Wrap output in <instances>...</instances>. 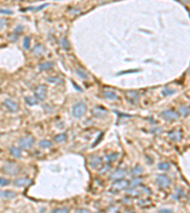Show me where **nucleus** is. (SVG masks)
<instances>
[{
  "label": "nucleus",
  "mask_w": 190,
  "mask_h": 213,
  "mask_svg": "<svg viewBox=\"0 0 190 213\" xmlns=\"http://www.w3.org/2000/svg\"><path fill=\"white\" fill-rule=\"evenodd\" d=\"M39 146H40L41 148H43V149H48V148H51L52 146V144L51 141H49V140L44 139V140H41V141L39 142Z\"/></svg>",
  "instance_id": "22"
},
{
  "label": "nucleus",
  "mask_w": 190,
  "mask_h": 213,
  "mask_svg": "<svg viewBox=\"0 0 190 213\" xmlns=\"http://www.w3.org/2000/svg\"><path fill=\"white\" fill-rule=\"evenodd\" d=\"M3 171H4V172H6L7 174L15 175L19 172L20 168L17 164L14 163V162H8V163L5 164Z\"/></svg>",
  "instance_id": "2"
},
{
  "label": "nucleus",
  "mask_w": 190,
  "mask_h": 213,
  "mask_svg": "<svg viewBox=\"0 0 190 213\" xmlns=\"http://www.w3.org/2000/svg\"><path fill=\"white\" fill-rule=\"evenodd\" d=\"M76 74L79 76L81 79L83 80H88V75L87 73V71L85 69H83V68H77L76 70Z\"/></svg>",
  "instance_id": "20"
},
{
  "label": "nucleus",
  "mask_w": 190,
  "mask_h": 213,
  "mask_svg": "<svg viewBox=\"0 0 190 213\" xmlns=\"http://www.w3.org/2000/svg\"><path fill=\"white\" fill-rule=\"evenodd\" d=\"M86 111H87V105L85 103L82 102H77L72 107V116L78 119V117H81L85 115Z\"/></svg>",
  "instance_id": "1"
},
{
  "label": "nucleus",
  "mask_w": 190,
  "mask_h": 213,
  "mask_svg": "<svg viewBox=\"0 0 190 213\" xmlns=\"http://www.w3.org/2000/svg\"><path fill=\"white\" fill-rule=\"evenodd\" d=\"M46 52V49H45L44 46H42V45H37L36 47H34V48L32 49V53L36 55V56H43V54Z\"/></svg>",
  "instance_id": "15"
},
{
  "label": "nucleus",
  "mask_w": 190,
  "mask_h": 213,
  "mask_svg": "<svg viewBox=\"0 0 190 213\" xmlns=\"http://www.w3.org/2000/svg\"><path fill=\"white\" fill-rule=\"evenodd\" d=\"M10 152L13 156H15V157H20L21 156V151L19 150V148H16V147L13 146L10 149Z\"/></svg>",
  "instance_id": "23"
},
{
  "label": "nucleus",
  "mask_w": 190,
  "mask_h": 213,
  "mask_svg": "<svg viewBox=\"0 0 190 213\" xmlns=\"http://www.w3.org/2000/svg\"><path fill=\"white\" fill-rule=\"evenodd\" d=\"M180 113L184 117H187L189 115V108L187 107V106H181L180 107Z\"/></svg>",
  "instance_id": "28"
},
{
  "label": "nucleus",
  "mask_w": 190,
  "mask_h": 213,
  "mask_svg": "<svg viewBox=\"0 0 190 213\" xmlns=\"http://www.w3.org/2000/svg\"><path fill=\"white\" fill-rule=\"evenodd\" d=\"M31 183V180H30V179H28V178H21V179H17V180H15L14 181V186L15 187H25L27 186V185H29Z\"/></svg>",
  "instance_id": "13"
},
{
  "label": "nucleus",
  "mask_w": 190,
  "mask_h": 213,
  "mask_svg": "<svg viewBox=\"0 0 190 213\" xmlns=\"http://www.w3.org/2000/svg\"><path fill=\"white\" fill-rule=\"evenodd\" d=\"M47 82L52 83V85H63L64 83V81L60 79L59 77H51L47 80Z\"/></svg>",
  "instance_id": "19"
},
{
  "label": "nucleus",
  "mask_w": 190,
  "mask_h": 213,
  "mask_svg": "<svg viewBox=\"0 0 190 213\" xmlns=\"http://www.w3.org/2000/svg\"><path fill=\"white\" fill-rule=\"evenodd\" d=\"M143 171H144V169H143L142 166H136V167L131 171L130 174H131L132 176H137V175L141 174V173L143 172Z\"/></svg>",
  "instance_id": "21"
},
{
  "label": "nucleus",
  "mask_w": 190,
  "mask_h": 213,
  "mask_svg": "<svg viewBox=\"0 0 190 213\" xmlns=\"http://www.w3.org/2000/svg\"><path fill=\"white\" fill-rule=\"evenodd\" d=\"M126 97L128 102H131L132 104H136L139 102V95L136 92L128 91V92L126 93Z\"/></svg>",
  "instance_id": "10"
},
{
  "label": "nucleus",
  "mask_w": 190,
  "mask_h": 213,
  "mask_svg": "<svg viewBox=\"0 0 190 213\" xmlns=\"http://www.w3.org/2000/svg\"><path fill=\"white\" fill-rule=\"evenodd\" d=\"M10 181L8 180V179H5V178H0V186H8L10 185Z\"/></svg>",
  "instance_id": "32"
},
{
  "label": "nucleus",
  "mask_w": 190,
  "mask_h": 213,
  "mask_svg": "<svg viewBox=\"0 0 190 213\" xmlns=\"http://www.w3.org/2000/svg\"><path fill=\"white\" fill-rule=\"evenodd\" d=\"M70 209L68 207H61V209H54L52 213H69Z\"/></svg>",
  "instance_id": "29"
},
{
  "label": "nucleus",
  "mask_w": 190,
  "mask_h": 213,
  "mask_svg": "<svg viewBox=\"0 0 190 213\" xmlns=\"http://www.w3.org/2000/svg\"><path fill=\"white\" fill-rule=\"evenodd\" d=\"M92 112H93V115L95 117H103L108 114L107 110H105V108H103V107H101V106H97V107H95Z\"/></svg>",
  "instance_id": "12"
},
{
  "label": "nucleus",
  "mask_w": 190,
  "mask_h": 213,
  "mask_svg": "<svg viewBox=\"0 0 190 213\" xmlns=\"http://www.w3.org/2000/svg\"><path fill=\"white\" fill-rule=\"evenodd\" d=\"M4 106H5V108L10 112H16V111H18V109H19L18 103H16L15 102H13V100H12V99H6L5 100Z\"/></svg>",
  "instance_id": "8"
},
{
  "label": "nucleus",
  "mask_w": 190,
  "mask_h": 213,
  "mask_svg": "<svg viewBox=\"0 0 190 213\" xmlns=\"http://www.w3.org/2000/svg\"><path fill=\"white\" fill-rule=\"evenodd\" d=\"M117 156H118V154H111V155H108V157H107V159H108V161H113V160L116 159Z\"/></svg>",
  "instance_id": "34"
},
{
  "label": "nucleus",
  "mask_w": 190,
  "mask_h": 213,
  "mask_svg": "<svg viewBox=\"0 0 190 213\" xmlns=\"http://www.w3.org/2000/svg\"><path fill=\"white\" fill-rule=\"evenodd\" d=\"M35 98L36 99L38 100H44L47 97V92H48V89H47V86L44 85H38L36 88H35Z\"/></svg>",
  "instance_id": "5"
},
{
  "label": "nucleus",
  "mask_w": 190,
  "mask_h": 213,
  "mask_svg": "<svg viewBox=\"0 0 190 213\" xmlns=\"http://www.w3.org/2000/svg\"><path fill=\"white\" fill-rule=\"evenodd\" d=\"M176 92V90H169V89H165L163 91V95L164 96H168V95H171V94H174Z\"/></svg>",
  "instance_id": "33"
},
{
  "label": "nucleus",
  "mask_w": 190,
  "mask_h": 213,
  "mask_svg": "<svg viewBox=\"0 0 190 213\" xmlns=\"http://www.w3.org/2000/svg\"><path fill=\"white\" fill-rule=\"evenodd\" d=\"M156 181H157L158 185L163 189H166L170 186L171 184V180L170 178L165 175V174H159L157 177H156Z\"/></svg>",
  "instance_id": "6"
},
{
  "label": "nucleus",
  "mask_w": 190,
  "mask_h": 213,
  "mask_svg": "<svg viewBox=\"0 0 190 213\" xmlns=\"http://www.w3.org/2000/svg\"><path fill=\"white\" fill-rule=\"evenodd\" d=\"M53 67V63L52 62H46L39 65V70L40 71H45V70H49Z\"/></svg>",
  "instance_id": "17"
},
{
  "label": "nucleus",
  "mask_w": 190,
  "mask_h": 213,
  "mask_svg": "<svg viewBox=\"0 0 190 213\" xmlns=\"http://www.w3.org/2000/svg\"><path fill=\"white\" fill-rule=\"evenodd\" d=\"M72 85H73V86H74V87L77 89V90H79L80 92H82V89H81L80 87H78V86H77V85H76V83H75L74 82H72Z\"/></svg>",
  "instance_id": "38"
},
{
  "label": "nucleus",
  "mask_w": 190,
  "mask_h": 213,
  "mask_svg": "<svg viewBox=\"0 0 190 213\" xmlns=\"http://www.w3.org/2000/svg\"><path fill=\"white\" fill-rule=\"evenodd\" d=\"M34 144V139L31 137H25L19 140V146L24 150H30Z\"/></svg>",
  "instance_id": "4"
},
{
  "label": "nucleus",
  "mask_w": 190,
  "mask_h": 213,
  "mask_svg": "<svg viewBox=\"0 0 190 213\" xmlns=\"http://www.w3.org/2000/svg\"><path fill=\"white\" fill-rule=\"evenodd\" d=\"M159 212H160V213H172V210H171V209H161Z\"/></svg>",
  "instance_id": "37"
},
{
  "label": "nucleus",
  "mask_w": 190,
  "mask_h": 213,
  "mask_svg": "<svg viewBox=\"0 0 190 213\" xmlns=\"http://www.w3.org/2000/svg\"><path fill=\"white\" fill-rule=\"evenodd\" d=\"M142 179L141 178H137V179H133L132 182L129 183V186L128 187H130V188H136L137 186H139L140 184L142 183Z\"/></svg>",
  "instance_id": "27"
},
{
  "label": "nucleus",
  "mask_w": 190,
  "mask_h": 213,
  "mask_svg": "<svg viewBox=\"0 0 190 213\" xmlns=\"http://www.w3.org/2000/svg\"><path fill=\"white\" fill-rule=\"evenodd\" d=\"M126 174H127V171H126V169H119L111 174L110 178L113 179V180H121V179L124 178Z\"/></svg>",
  "instance_id": "9"
},
{
  "label": "nucleus",
  "mask_w": 190,
  "mask_h": 213,
  "mask_svg": "<svg viewBox=\"0 0 190 213\" xmlns=\"http://www.w3.org/2000/svg\"><path fill=\"white\" fill-rule=\"evenodd\" d=\"M61 46H62L63 48H65V49H69L70 48V43L68 41V39L63 38L62 40H61Z\"/></svg>",
  "instance_id": "30"
},
{
  "label": "nucleus",
  "mask_w": 190,
  "mask_h": 213,
  "mask_svg": "<svg viewBox=\"0 0 190 213\" xmlns=\"http://www.w3.org/2000/svg\"><path fill=\"white\" fill-rule=\"evenodd\" d=\"M158 168L161 171H168L170 169V165L167 162H161L158 165Z\"/></svg>",
  "instance_id": "24"
},
{
  "label": "nucleus",
  "mask_w": 190,
  "mask_h": 213,
  "mask_svg": "<svg viewBox=\"0 0 190 213\" xmlns=\"http://www.w3.org/2000/svg\"><path fill=\"white\" fill-rule=\"evenodd\" d=\"M54 139H55V141H57V142H64L67 139V134H57V136L54 137Z\"/></svg>",
  "instance_id": "26"
},
{
  "label": "nucleus",
  "mask_w": 190,
  "mask_h": 213,
  "mask_svg": "<svg viewBox=\"0 0 190 213\" xmlns=\"http://www.w3.org/2000/svg\"><path fill=\"white\" fill-rule=\"evenodd\" d=\"M15 196H16V192L13 191V190H0V197L6 200L13 199Z\"/></svg>",
  "instance_id": "11"
},
{
  "label": "nucleus",
  "mask_w": 190,
  "mask_h": 213,
  "mask_svg": "<svg viewBox=\"0 0 190 213\" xmlns=\"http://www.w3.org/2000/svg\"><path fill=\"white\" fill-rule=\"evenodd\" d=\"M0 13H3V14H12V13H13V10H2V9H0Z\"/></svg>",
  "instance_id": "35"
},
{
  "label": "nucleus",
  "mask_w": 190,
  "mask_h": 213,
  "mask_svg": "<svg viewBox=\"0 0 190 213\" xmlns=\"http://www.w3.org/2000/svg\"><path fill=\"white\" fill-rule=\"evenodd\" d=\"M129 186V182L126 181V180H117L113 185L112 187H111V190H115V191H119V190H122V189H125L126 188H128Z\"/></svg>",
  "instance_id": "7"
},
{
  "label": "nucleus",
  "mask_w": 190,
  "mask_h": 213,
  "mask_svg": "<svg viewBox=\"0 0 190 213\" xmlns=\"http://www.w3.org/2000/svg\"><path fill=\"white\" fill-rule=\"evenodd\" d=\"M26 102L29 105H34L38 103V100L34 97H27L26 98Z\"/></svg>",
  "instance_id": "25"
},
{
  "label": "nucleus",
  "mask_w": 190,
  "mask_h": 213,
  "mask_svg": "<svg viewBox=\"0 0 190 213\" xmlns=\"http://www.w3.org/2000/svg\"><path fill=\"white\" fill-rule=\"evenodd\" d=\"M162 117H164L165 120L173 121L180 119V113L174 111V110H165L162 113Z\"/></svg>",
  "instance_id": "3"
},
{
  "label": "nucleus",
  "mask_w": 190,
  "mask_h": 213,
  "mask_svg": "<svg viewBox=\"0 0 190 213\" xmlns=\"http://www.w3.org/2000/svg\"><path fill=\"white\" fill-rule=\"evenodd\" d=\"M103 162L102 157H99V156H93L91 160V165L92 168H96Z\"/></svg>",
  "instance_id": "18"
},
{
  "label": "nucleus",
  "mask_w": 190,
  "mask_h": 213,
  "mask_svg": "<svg viewBox=\"0 0 190 213\" xmlns=\"http://www.w3.org/2000/svg\"><path fill=\"white\" fill-rule=\"evenodd\" d=\"M104 96L105 99H108L109 100H117L119 99V97L117 95L112 92V91H104Z\"/></svg>",
  "instance_id": "16"
},
{
  "label": "nucleus",
  "mask_w": 190,
  "mask_h": 213,
  "mask_svg": "<svg viewBox=\"0 0 190 213\" xmlns=\"http://www.w3.org/2000/svg\"><path fill=\"white\" fill-rule=\"evenodd\" d=\"M77 213H91V211L88 210V209H78V210H77Z\"/></svg>",
  "instance_id": "36"
},
{
  "label": "nucleus",
  "mask_w": 190,
  "mask_h": 213,
  "mask_svg": "<svg viewBox=\"0 0 190 213\" xmlns=\"http://www.w3.org/2000/svg\"><path fill=\"white\" fill-rule=\"evenodd\" d=\"M169 137L172 140H174V141H179V140H181L183 137V132L181 130H174L169 134Z\"/></svg>",
  "instance_id": "14"
},
{
  "label": "nucleus",
  "mask_w": 190,
  "mask_h": 213,
  "mask_svg": "<svg viewBox=\"0 0 190 213\" xmlns=\"http://www.w3.org/2000/svg\"><path fill=\"white\" fill-rule=\"evenodd\" d=\"M23 47L26 48V49H29L30 47H31V39L30 37H26L23 41Z\"/></svg>",
  "instance_id": "31"
}]
</instances>
